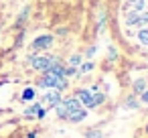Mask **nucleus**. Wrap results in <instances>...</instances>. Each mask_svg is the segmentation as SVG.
<instances>
[{
  "instance_id": "1",
  "label": "nucleus",
  "mask_w": 148,
  "mask_h": 138,
  "mask_svg": "<svg viewBox=\"0 0 148 138\" xmlns=\"http://www.w3.org/2000/svg\"><path fill=\"white\" fill-rule=\"evenodd\" d=\"M39 87H51V89H57V91H63L67 87V81L65 77H59V75H53V73H45L39 81H37Z\"/></svg>"
},
{
  "instance_id": "2",
  "label": "nucleus",
  "mask_w": 148,
  "mask_h": 138,
  "mask_svg": "<svg viewBox=\"0 0 148 138\" xmlns=\"http://www.w3.org/2000/svg\"><path fill=\"white\" fill-rule=\"evenodd\" d=\"M55 108H57V116H59V118H67L71 112L79 110L81 104L77 102V97H65V100H61Z\"/></svg>"
},
{
  "instance_id": "3",
  "label": "nucleus",
  "mask_w": 148,
  "mask_h": 138,
  "mask_svg": "<svg viewBox=\"0 0 148 138\" xmlns=\"http://www.w3.org/2000/svg\"><path fill=\"white\" fill-rule=\"evenodd\" d=\"M53 61H55L53 57H33V59H31L33 67H35L37 71H43V73L51 67V63H53Z\"/></svg>"
},
{
  "instance_id": "4",
  "label": "nucleus",
  "mask_w": 148,
  "mask_h": 138,
  "mask_svg": "<svg viewBox=\"0 0 148 138\" xmlns=\"http://www.w3.org/2000/svg\"><path fill=\"white\" fill-rule=\"evenodd\" d=\"M53 45V37L51 35H41V37H37L35 41H33V49L35 51H41V49H47V47H51Z\"/></svg>"
},
{
  "instance_id": "5",
  "label": "nucleus",
  "mask_w": 148,
  "mask_h": 138,
  "mask_svg": "<svg viewBox=\"0 0 148 138\" xmlns=\"http://www.w3.org/2000/svg\"><path fill=\"white\" fill-rule=\"evenodd\" d=\"M91 100H93V93H91V91H87V89H79V91H77V102H79L81 106L93 108V106H91Z\"/></svg>"
},
{
  "instance_id": "6",
  "label": "nucleus",
  "mask_w": 148,
  "mask_h": 138,
  "mask_svg": "<svg viewBox=\"0 0 148 138\" xmlns=\"http://www.w3.org/2000/svg\"><path fill=\"white\" fill-rule=\"evenodd\" d=\"M87 118V110L85 108H79V110H75V112H71L65 120H69L71 124H79V122H83Z\"/></svg>"
},
{
  "instance_id": "7",
  "label": "nucleus",
  "mask_w": 148,
  "mask_h": 138,
  "mask_svg": "<svg viewBox=\"0 0 148 138\" xmlns=\"http://www.w3.org/2000/svg\"><path fill=\"white\" fill-rule=\"evenodd\" d=\"M45 102L51 106V108H55L59 102H61V91H57V89H53V91H49L47 95H45Z\"/></svg>"
},
{
  "instance_id": "8",
  "label": "nucleus",
  "mask_w": 148,
  "mask_h": 138,
  "mask_svg": "<svg viewBox=\"0 0 148 138\" xmlns=\"http://www.w3.org/2000/svg\"><path fill=\"white\" fill-rule=\"evenodd\" d=\"M39 108H41V104H39V102H37V104H33L31 108H27V110H25V118H33V116H37Z\"/></svg>"
},
{
  "instance_id": "9",
  "label": "nucleus",
  "mask_w": 148,
  "mask_h": 138,
  "mask_svg": "<svg viewBox=\"0 0 148 138\" xmlns=\"http://www.w3.org/2000/svg\"><path fill=\"white\" fill-rule=\"evenodd\" d=\"M138 14H140V12H130V14L126 16V25H128V27H136V25H138Z\"/></svg>"
},
{
  "instance_id": "10",
  "label": "nucleus",
  "mask_w": 148,
  "mask_h": 138,
  "mask_svg": "<svg viewBox=\"0 0 148 138\" xmlns=\"http://www.w3.org/2000/svg\"><path fill=\"white\" fill-rule=\"evenodd\" d=\"M146 89V81L144 79H136L134 81V93H142Z\"/></svg>"
},
{
  "instance_id": "11",
  "label": "nucleus",
  "mask_w": 148,
  "mask_h": 138,
  "mask_svg": "<svg viewBox=\"0 0 148 138\" xmlns=\"http://www.w3.org/2000/svg\"><path fill=\"white\" fill-rule=\"evenodd\" d=\"M132 12H142L144 8H146V2H144V0H134V2H132Z\"/></svg>"
},
{
  "instance_id": "12",
  "label": "nucleus",
  "mask_w": 148,
  "mask_h": 138,
  "mask_svg": "<svg viewBox=\"0 0 148 138\" xmlns=\"http://www.w3.org/2000/svg\"><path fill=\"white\" fill-rule=\"evenodd\" d=\"M138 41H140L142 45H146V47H148V29H142V31L138 33Z\"/></svg>"
},
{
  "instance_id": "13",
  "label": "nucleus",
  "mask_w": 148,
  "mask_h": 138,
  "mask_svg": "<svg viewBox=\"0 0 148 138\" xmlns=\"http://www.w3.org/2000/svg\"><path fill=\"white\" fill-rule=\"evenodd\" d=\"M146 25H148V12L138 14V25H136V27H146Z\"/></svg>"
},
{
  "instance_id": "14",
  "label": "nucleus",
  "mask_w": 148,
  "mask_h": 138,
  "mask_svg": "<svg viewBox=\"0 0 148 138\" xmlns=\"http://www.w3.org/2000/svg\"><path fill=\"white\" fill-rule=\"evenodd\" d=\"M103 100H106V95H103V93H95V95H93V100H91V106L95 108V106H99Z\"/></svg>"
},
{
  "instance_id": "15",
  "label": "nucleus",
  "mask_w": 148,
  "mask_h": 138,
  "mask_svg": "<svg viewBox=\"0 0 148 138\" xmlns=\"http://www.w3.org/2000/svg\"><path fill=\"white\" fill-rule=\"evenodd\" d=\"M33 97H35V89H33V87L25 89V93H23V100H25V102H29V100H33Z\"/></svg>"
},
{
  "instance_id": "16",
  "label": "nucleus",
  "mask_w": 148,
  "mask_h": 138,
  "mask_svg": "<svg viewBox=\"0 0 148 138\" xmlns=\"http://www.w3.org/2000/svg\"><path fill=\"white\" fill-rule=\"evenodd\" d=\"M79 69H81L83 73H87V71H91V69H93V63H91V61H87V63H83Z\"/></svg>"
},
{
  "instance_id": "17",
  "label": "nucleus",
  "mask_w": 148,
  "mask_h": 138,
  "mask_svg": "<svg viewBox=\"0 0 148 138\" xmlns=\"http://www.w3.org/2000/svg\"><path fill=\"white\" fill-rule=\"evenodd\" d=\"M79 61H81V57H79V55H73V57L69 59V63H71V65H77Z\"/></svg>"
},
{
  "instance_id": "18",
  "label": "nucleus",
  "mask_w": 148,
  "mask_h": 138,
  "mask_svg": "<svg viewBox=\"0 0 148 138\" xmlns=\"http://www.w3.org/2000/svg\"><path fill=\"white\" fill-rule=\"evenodd\" d=\"M71 75H75V67H69V69H65V77H71Z\"/></svg>"
},
{
  "instance_id": "19",
  "label": "nucleus",
  "mask_w": 148,
  "mask_h": 138,
  "mask_svg": "<svg viewBox=\"0 0 148 138\" xmlns=\"http://www.w3.org/2000/svg\"><path fill=\"white\" fill-rule=\"evenodd\" d=\"M128 108H138V102H136L134 97H130V100H128Z\"/></svg>"
},
{
  "instance_id": "20",
  "label": "nucleus",
  "mask_w": 148,
  "mask_h": 138,
  "mask_svg": "<svg viewBox=\"0 0 148 138\" xmlns=\"http://www.w3.org/2000/svg\"><path fill=\"white\" fill-rule=\"evenodd\" d=\"M142 102H144V104H148V89H144V91H142Z\"/></svg>"
},
{
  "instance_id": "21",
  "label": "nucleus",
  "mask_w": 148,
  "mask_h": 138,
  "mask_svg": "<svg viewBox=\"0 0 148 138\" xmlns=\"http://www.w3.org/2000/svg\"><path fill=\"white\" fill-rule=\"evenodd\" d=\"M128 2H130V4H132V2H134V0H128Z\"/></svg>"
},
{
  "instance_id": "22",
  "label": "nucleus",
  "mask_w": 148,
  "mask_h": 138,
  "mask_svg": "<svg viewBox=\"0 0 148 138\" xmlns=\"http://www.w3.org/2000/svg\"><path fill=\"white\" fill-rule=\"evenodd\" d=\"M146 132H148V126H146Z\"/></svg>"
}]
</instances>
